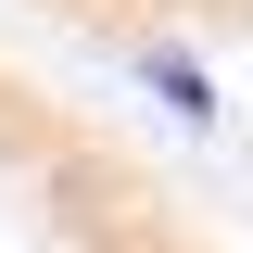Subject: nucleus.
Instances as JSON below:
<instances>
[{"mask_svg":"<svg viewBox=\"0 0 253 253\" xmlns=\"http://www.w3.org/2000/svg\"><path fill=\"white\" fill-rule=\"evenodd\" d=\"M0 253H228L139 126L0 38Z\"/></svg>","mask_w":253,"mask_h":253,"instance_id":"1","label":"nucleus"},{"mask_svg":"<svg viewBox=\"0 0 253 253\" xmlns=\"http://www.w3.org/2000/svg\"><path fill=\"white\" fill-rule=\"evenodd\" d=\"M26 13L114 38V51H139V38H253V0H26Z\"/></svg>","mask_w":253,"mask_h":253,"instance_id":"2","label":"nucleus"}]
</instances>
